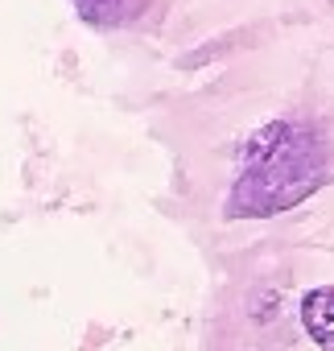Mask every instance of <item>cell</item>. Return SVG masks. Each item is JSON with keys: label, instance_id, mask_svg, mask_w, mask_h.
I'll return each instance as SVG.
<instances>
[{"label": "cell", "instance_id": "1", "mask_svg": "<svg viewBox=\"0 0 334 351\" xmlns=\"http://www.w3.org/2000/svg\"><path fill=\"white\" fill-rule=\"evenodd\" d=\"M326 182V149L313 132L277 120L248 136L240 178L227 195V215L264 219L305 203Z\"/></svg>", "mask_w": 334, "mask_h": 351}, {"label": "cell", "instance_id": "2", "mask_svg": "<svg viewBox=\"0 0 334 351\" xmlns=\"http://www.w3.org/2000/svg\"><path fill=\"white\" fill-rule=\"evenodd\" d=\"M301 326L322 351H334V285H318L301 298Z\"/></svg>", "mask_w": 334, "mask_h": 351}, {"label": "cell", "instance_id": "3", "mask_svg": "<svg viewBox=\"0 0 334 351\" xmlns=\"http://www.w3.org/2000/svg\"><path fill=\"white\" fill-rule=\"evenodd\" d=\"M75 9L91 25H120L124 17L140 9V0H75Z\"/></svg>", "mask_w": 334, "mask_h": 351}]
</instances>
